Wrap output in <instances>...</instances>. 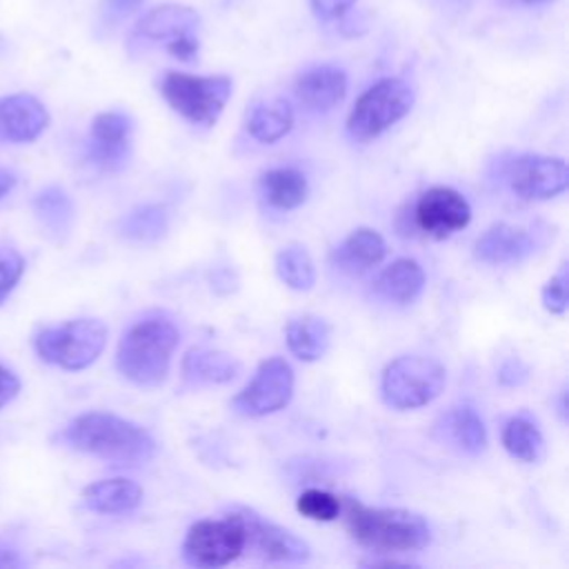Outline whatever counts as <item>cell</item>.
<instances>
[{"instance_id": "ba28073f", "label": "cell", "mask_w": 569, "mask_h": 569, "mask_svg": "<svg viewBox=\"0 0 569 569\" xmlns=\"http://www.w3.org/2000/svg\"><path fill=\"white\" fill-rule=\"evenodd\" d=\"M244 551V529L229 511L224 518L198 520L189 527L182 553L193 567H224Z\"/></svg>"}, {"instance_id": "4fadbf2b", "label": "cell", "mask_w": 569, "mask_h": 569, "mask_svg": "<svg viewBox=\"0 0 569 569\" xmlns=\"http://www.w3.org/2000/svg\"><path fill=\"white\" fill-rule=\"evenodd\" d=\"M133 140V120L122 111H102L93 118L87 158L102 171H118L127 164Z\"/></svg>"}, {"instance_id": "6da1fadb", "label": "cell", "mask_w": 569, "mask_h": 569, "mask_svg": "<svg viewBox=\"0 0 569 569\" xmlns=\"http://www.w3.org/2000/svg\"><path fill=\"white\" fill-rule=\"evenodd\" d=\"M58 440L73 451L116 465H142L156 453V440L144 427L109 411L76 416L58 433Z\"/></svg>"}, {"instance_id": "74e56055", "label": "cell", "mask_w": 569, "mask_h": 569, "mask_svg": "<svg viewBox=\"0 0 569 569\" xmlns=\"http://www.w3.org/2000/svg\"><path fill=\"white\" fill-rule=\"evenodd\" d=\"M24 560L20 558V551L9 547L7 542H0V567H22Z\"/></svg>"}, {"instance_id": "d590c367", "label": "cell", "mask_w": 569, "mask_h": 569, "mask_svg": "<svg viewBox=\"0 0 569 569\" xmlns=\"http://www.w3.org/2000/svg\"><path fill=\"white\" fill-rule=\"evenodd\" d=\"M18 391H20V378L11 369L0 365V409L7 402H11L18 396Z\"/></svg>"}, {"instance_id": "1f68e13d", "label": "cell", "mask_w": 569, "mask_h": 569, "mask_svg": "<svg viewBox=\"0 0 569 569\" xmlns=\"http://www.w3.org/2000/svg\"><path fill=\"white\" fill-rule=\"evenodd\" d=\"M540 300L549 313H565V309H567V264H562L560 271L545 282V287L540 291Z\"/></svg>"}, {"instance_id": "ffe728a7", "label": "cell", "mask_w": 569, "mask_h": 569, "mask_svg": "<svg viewBox=\"0 0 569 569\" xmlns=\"http://www.w3.org/2000/svg\"><path fill=\"white\" fill-rule=\"evenodd\" d=\"M387 253L385 238L369 227L351 231L331 253V262L338 271L356 276L380 264Z\"/></svg>"}, {"instance_id": "8d00e7d4", "label": "cell", "mask_w": 569, "mask_h": 569, "mask_svg": "<svg viewBox=\"0 0 569 569\" xmlns=\"http://www.w3.org/2000/svg\"><path fill=\"white\" fill-rule=\"evenodd\" d=\"M144 0H107V11L113 16H127L136 11Z\"/></svg>"}, {"instance_id": "f546056e", "label": "cell", "mask_w": 569, "mask_h": 569, "mask_svg": "<svg viewBox=\"0 0 569 569\" xmlns=\"http://www.w3.org/2000/svg\"><path fill=\"white\" fill-rule=\"evenodd\" d=\"M298 511L309 520L331 522L340 516V498L325 489H305L296 500Z\"/></svg>"}, {"instance_id": "603a6c76", "label": "cell", "mask_w": 569, "mask_h": 569, "mask_svg": "<svg viewBox=\"0 0 569 569\" xmlns=\"http://www.w3.org/2000/svg\"><path fill=\"white\" fill-rule=\"evenodd\" d=\"M240 362L218 349L193 347L182 358V376L191 385H222L238 376Z\"/></svg>"}, {"instance_id": "5b68a950", "label": "cell", "mask_w": 569, "mask_h": 569, "mask_svg": "<svg viewBox=\"0 0 569 569\" xmlns=\"http://www.w3.org/2000/svg\"><path fill=\"white\" fill-rule=\"evenodd\" d=\"M447 382L445 367L427 356H398L382 369L380 393L391 409H418L433 402Z\"/></svg>"}, {"instance_id": "7c38bea8", "label": "cell", "mask_w": 569, "mask_h": 569, "mask_svg": "<svg viewBox=\"0 0 569 569\" xmlns=\"http://www.w3.org/2000/svg\"><path fill=\"white\" fill-rule=\"evenodd\" d=\"M242 529H244V549L249 547V551H253L258 558L262 560H271V562H305L311 556L309 545L296 536L293 531L269 522L264 518H260L256 511L251 509H233L231 511Z\"/></svg>"}, {"instance_id": "e575fe53", "label": "cell", "mask_w": 569, "mask_h": 569, "mask_svg": "<svg viewBox=\"0 0 569 569\" xmlns=\"http://www.w3.org/2000/svg\"><path fill=\"white\" fill-rule=\"evenodd\" d=\"M164 47H167V51H169L173 58L189 62V60H193V58L198 56L200 40H198V36H182V38H178V40L167 42Z\"/></svg>"}, {"instance_id": "d6986e66", "label": "cell", "mask_w": 569, "mask_h": 569, "mask_svg": "<svg viewBox=\"0 0 569 569\" xmlns=\"http://www.w3.org/2000/svg\"><path fill=\"white\" fill-rule=\"evenodd\" d=\"M425 284H427V278L422 267L411 258H398L378 273L373 282V291L385 302H391L396 307H407L422 296Z\"/></svg>"}, {"instance_id": "4dcf8cb0", "label": "cell", "mask_w": 569, "mask_h": 569, "mask_svg": "<svg viewBox=\"0 0 569 569\" xmlns=\"http://www.w3.org/2000/svg\"><path fill=\"white\" fill-rule=\"evenodd\" d=\"M22 273H24V258L11 247H0V305L16 289Z\"/></svg>"}, {"instance_id": "d4e9b609", "label": "cell", "mask_w": 569, "mask_h": 569, "mask_svg": "<svg viewBox=\"0 0 569 569\" xmlns=\"http://www.w3.org/2000/svg\"><path fill=\"white\" fill-rule=\"evenodd\" d=\"M249 136L262 144L278 142L293 127V109L284 98L256 102L244 120Z\"/></svg>"}, {"instance_id": "277c9868", "label": "cell", "mask_w": 569, "mask_h": 569, "mask_svg": "<svg viewBox=\"0 0 569 569\" xmlns=\"http://www.w3.org/2000/svg\"><path fill=\"white\" fill-rule=\"evenodd\" d=\"M233 91L229 76H193L167 71L160 78V93L167 104L187 122L211 127L224 111Z\"/></svg>"}, {"instance_id": "f35d334b", "label": "cell", "mask_w": 569, "mask_h": 569, "mask_svg": "<svg viewBox=\"0 0 569 569\" xmlns=\"http://www.w3.org/2000/svg\"><path fill=\"white\" fill-rule=\"evenodd\" d=\"M16 182H18L16 173H13V171H9V169H2V167H0V198H2V196H7V193L16 187Z\"/></svg>"}, {"instance_id": "e0dca14e", "label": "cell", "mask_w": 569, "mask_h": 569, "mask_svg": "<svg viewBox=\"0 0 569 569\" xmlns=\"http://www.w3.org/2000/svg\"><path fill=\"white\" fill-rule=\"evenodd\" d=\"M433 436L462 453L476 456L487 447V427L471 405L447 409L433 425Z\"/></svg>"}, {"instance_id": "5bb4252c", "label": "cell", "mask_w": 569, "mask_h": 569, "mask_svg": "<svg viewBox=\"0 0 569 569\" xmlns=\"http://www.w3.org/2000/svg\"><path fill=\"white\" fill-rule=\"evenodd\" d=\"M49 127L47 107L31 93L0 98V142H31Z\"/></svg>"}, {"instance_id": "83f0119b", "label": "cell", "mask_w": 569, "mask_h": 569, "mask_svg": "<svg viewBox=\"0 0 569 569\" xmlns=\"http://www.w3.org/2000/svg\"><path fill=\"white\" fill-rule=\"evenodd\" d=\"M33 211L40 224L58 240H62L73 224V202L60 187H47L33 198Z\"/></svg>"}, {"instance_id": "f1b7e54d", "label": "cell", "mask_w": 569, "mask_h": 569, "mask_svg": "<svg viewBox=\"0 0 569 569\" xmlns=\"http://www.w3.org/2000/svg\"><path fill=\"white\" fill-rule=\"evenodd\" d=\"M276 273L293 291H309L316 284L313 260L300 244L282 247L276 253Z\"/></svg>"}, {"instance_id": "7a4b0ae2", "label": "cell", "mask_w": 569, "mask_h": 569, "mask_svg": "<svg viewBox=\"0 0 569 569\" xmlns=\"http://www.w3.org/2000/svg\"><path fill=\"white\" fill-rule=\"evenodd\" d=\"M351 538L378 553H405L422 549L431 542L429 522L407 509L365 507L353 498L340 500Z\"/></svg>"}, {"instance_id": "ac0fdd59", "label": "cell", "mask_w": 569, "mask_h": 569, "mask_svg": "<svg viewBox=\"0 0 569 569\" xmlns=\"http://www.w3.org/2000/svg\"><path fill=\"white\" fill-rule=\"evenodd\" d=\"M200 29V13L187 4H158L149 9L136 24V33L156 40V42H171L182 36H196Z\"/></svg>"}, {"instance_id": "44dd1931", "label": "cell", "mask_w": 569, "mask_h": 569, "mask_svg": "<svg viewBox=\"0 0 569 569\" xmlns=\"http://www.w3.org/2000/svg\"><path fill=\"white\" fill-rule=\"evenodd\" d=\"M142 487L131 478H104L82 489V502L96 513H129L142 502Z\"/></svg>"}, {"instance_id": "9a60e30c", "label": "cell", "mask_w": 569, "mask_h": 569, "mask_svg": "<svg viewBox=\"0 0 569 569\" xmlns=\"http://www.w3.org/2000/svg\"><path fill=\"white\" fill-rule=\"evenodd\" d=\"M293 96L302 109L327 113L347 96V73L333 64H318L302 71L293 82Z\"/></svg>"}, {"instance_id": "8992f818", "label": "cell", "mask_w": 569, "mask_h": 569, "mask_svg": "<svg viewBox=\"0 0 569 569\" xmlns=\"http://www.w3.org/2000/svg\"><path fill=\"white\" fill-rule=\"evenodd\" d=\"M107 325L96 318H76L36 333V353L60 369L80 371L98 360L107 345Z\"/></svg>"}, {"instance_id": "ab89813d", "label": "cell", "mask_w": 569, "mask_h": 569, "mask_svg": "<svg viewBox=\"0 0 569 569\" xmlns=\"http://www.w3.org/2000/svg\"><path fill=\"white\" fill-rule=\"evenodd\" d=\"M525 4H547V2H553V0H522Z\"/></svg>"}, {"instance_id": "2e32d148", "label": "cell", "mask_w": 569, "mask_h": 569, "mask_svg": "<svg viewBox=\"0 0 569 569\" xmlns=\"http://www.w3.org/2000/svg\"><path fill=\"white\" fill-rule=\"evenodd\" d=\"M536 238L516 224L496 222L473 244V256L487 264H518L533 256Z\"/></svg>"}, {"instance_id": "836d02e7", "label": "cell", "mask_w": 569, "mask_h": 569, "mask_svg": "<svg viewBox=\"0 0 569 569\" xmlns=\"http://www.w3.org/2000/svg\"><path fill=\"white\" fill-rule=\"evenodd\" d=\"M353 4H356V0H311V9L320 20H338Z\"/></svg>"}, {"instance_id": "8fae6325", "label": "cell", "mask_w": 569, "mask_h": 569, "mask_svg": "<svg viewBox=\"0 0 569 569\" xmlns=\"http://www.w3.org/2000/svg\"><path fill=\"white\" fill-rule=\"evenodd\" d=\"M411 218L420 233L445 240L469 224L471 204L451 187H431L418 196Z\"/></svg>"}, {"instance_id": "9c48e42d", "label": "cell", "mask_w": 569, "mask_h": 569, "mask_svg": "<svg viewBox=\"0 0 569 569\" xmlns=\"http://www.w3.org/2000/svg\"><path fill=\"white\" fill-rule=\"evenodd\" d=\"M293 369L280 358H267L258 365L253 378L233 396L231 407L249 418H262L284 409L293 396Z\"/></svg>"}, {"instance_id": "4316f807", "label": "cell", "mask_w": 569, "mask_h": 569, "mask_svg": "<svg viewBox=\"0 0 569 569\" xmlns=\"http://www.w3.org/2000/svg\"><path fill=\"white\" fill-rule=\"evenodd\" d=\"M502 447L507 453L522 462H538L545 456V438L536 422L525 416H511L502 425Z\"/></svg>"}, {"instance_id": "52a82bcc", "label": "cell", "mask_w": 569, "mask_h": 569, "mask_svg": "<svg viewBox=\"0 0 569 569\" xmlns=\"http://www.w3.org/2000/svg\"><path fill=\"white\" fill-rule=\"evenodd\" d=\"M413 107V89L400 78H382L360 93L347 118V133L369 142L402 120Z\"/></svg>"}, {"instance_id": "d6a6232c", "label": "cell", "mask_w": 569, "mask_h": 569, "mask_svg": "<svg viewBox=\"0 0 569 569\" xmlns=\"http://www.w3.org/2000/svg\"><path fill=\"white\" fill-rule=\"evenodd\" d=\"M529 378V369L520 358H507L498 369V382L505 387H520Z\"/></svg>"}, {"instance_id": "7402d4cb", "label": "cell", "mask_w": 569, "mask_h": 569, "mask_svg": "<svg viewBox=\"0 0 569 569\" xmlns=\"http://www.w3.org/2000/svg\"><path fill=\"white\" fill-rule=\"evenodd\" d=\"M258 189L262 200L278 211L298 209L309 196L307 176L293 167H276L260 176Z\"/></svg>"}, {"instance_id": "3957f363", "label": "cell", "mask_w": 569, "mask_h": 569, "mask_svg": "<svg viewBox=\"0 0 569 569\" xmlns=\"http://www.w3.org/2000/svg\"><path fill=\"white\" fill-rule=\"evenodd\" d=\"M180 342L178 327L160 316L133 322L116 351L118 371L138 387L160 385L171 365V353Z\"/></svg>"}, {"instance_id": "484cf974", "label": "cell", "mask_w": 569, "mask_h": 569, "mask_svg": "<svg viewBox=\"0 0 569 569\" xmlns=\"http://www.w3.org/2000/svg\"><path fill=\"white\" fill-rule=\"evenodd\" d=\"M169 229V213L160 204H140L118 220V233L133 242H156Z\"/></svg>"}, {"instance_id": "cb8c5ba5", "label": "cell", "mask_w": 569, "mask_h": 569, "mask_svg": "<svg viewBox=\"0 0 569 569\" xmlns=\"http://www.w3.org/2000/svg\"><path fill=\"white\" fill-rule=\"evenodd\" d=\"M284 340L289 351L296 358L305 362H313L327 353L331 342V327L320 316H311V313L298 316L289 320L284 329Z\"/></svg>"}, {"instance_id": "30bf717a", "label": "cell", "mask_w": 569, "mask_h": 569, "mask_svg": "<svg viewBox=\"0 0 569 569\" xmlns=\"http://www.w3.org/2000/svg\"><path fill=\"white\" fill-rule=\"evenodd\" d=\"M502 178L522 200H549L567 189L569 171L562 158L522 153L505 162Z\"/></svg>"}]
</instances>
